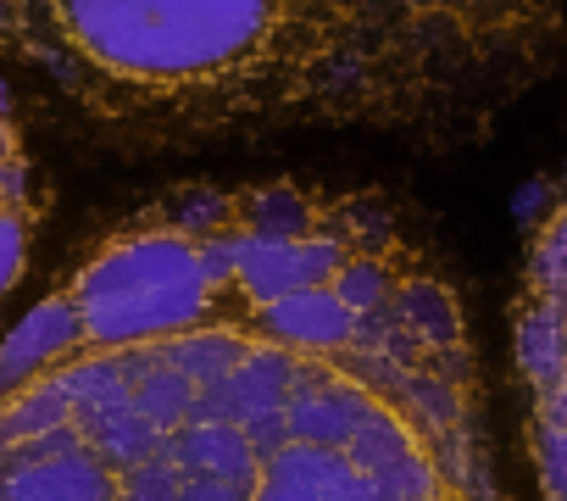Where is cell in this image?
<instances>
[{
	"label": "cell",
	"mask_w": 567,
	"mask_h": 501,
	"mask_svg": "<svg viewBox=\"0 0 567 501\" xmlns=\"http://www.w3.org/2000/svg\"><path fill=\"white\" fill-rule=\"evenodd\" d=\"M0 51L134 129H362L340 0H0Z\"/></svg>",
	"instance_id": "7a4b0ae2"
},
{
	"label": "cell",
	"mask_w": 567,
	"mask_h": 501,
	"mask_svg": "<svg viewBox=\"0 0 567 501\" xmlns=\"http://www.w3.org/2000/svg\"><path fill=\"white\" fill-rule=\"evenodd\" d=\"M0 501H512L451 279L373 195L184 184L0 340Z\"/></svg>",
	"instance_id": "6da1fadb"
},
{
	"label": "cell",
	"mask_w": 567,
	"mask_h": 501,
	"mask_svg": "<svg viewBox=\"0 0 567 501\" xmlns=\"http://www.w3.org/2000/svg\"><path fill=\"white\" fill-rule=\"evenodd\" d=\"M40 234V195H34V167L12 117V101L0 90V301H7L29 268V250Z\"/></svg>",
	"instance_id": "277c9868"
},
{
	"label": "cell",
	"mask_w": 567,
	"mask_h": 501,
	"mask_svg": "<svg viewBox=\"0 0 567 501\" xmlns=\"http://www.w3.org/2000/svg\"><path fill=\"white\" fill-rule=\"evenodd\" d=\"M512 379L539 501H567V173L523 245L512 290Z\"/></svg>",
	"instance_id": "3957f363"
}]
</instances>
